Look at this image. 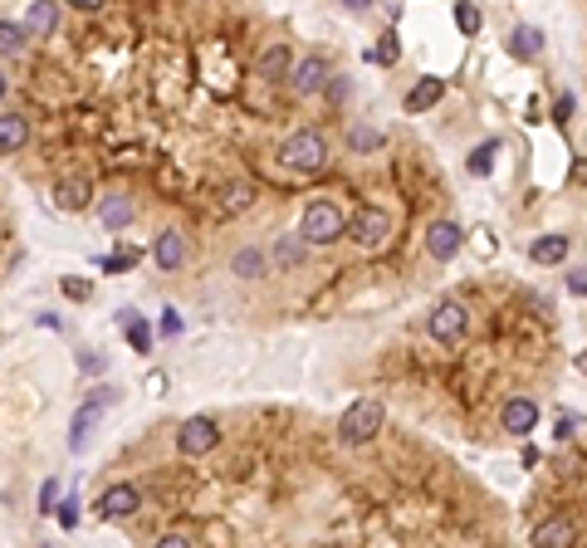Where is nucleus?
Segmentation results:
<instances>
[{"label":"nucleus","instance_id":"1","mask_svg":"<svg viewBox=\"0 0 587 548\" xmlns=\"http://www.w3.org/2000/svg\"><path fill=\"white\" fill-rule=\"evenodd\" d=\"M299 235L309 245H333L338 235H348V215L333 201H309L303 206V221H299Z\"/></svg>","mask_w":587,"mask_h":548},{"label":"nucleus","instance_id":"2","mask_svg":"<svg viewBox=\"0 0 587 548\" xmlns=\"http://www.w3.org/2000/svg\"><path fill=\"white\" fill-rule=\"evenodd\" d=\"M382 421H387L382 401L362 397V401H353V407L343 411V421H338V441H343V446H367V441H372L377 431H382Z\"/></svg>","mask_w":587,"mask_h":548},{"label":"nucleus","instance_id":"3","mask_svg":"<svg viewBox=\"0 0 587 548\" xmlns=\"http://www.w3.org/2000/svg\"><path fill=\"white\" fill-rule=\"evenodd\" d=\"M279 152H285V162H289L294 172H323V167H328V138H323V132H313V128L289 132Z\"/></svg>","mask_w":587,"mask_h":548},{"label":"nucleus","instance_id":"4","mask_svg":"<svg viewBox=\"0 0 587 548\" xmlns=\"http://www.w3.org/2000/svg\"><path fill=\"white\" fill-rule=\"evenodd\" d=\"M426 328H431V338H436L440 348L460 343V338H465V328H470L465 304H460V299H446V304H436V308H431V318H426Z\"/></svg>","mask_w":587,"mask_h":548},{"label":"nucleus","instance_id":"5","mask_svg":"<svg viewBox=\"0 0 587 548\" xmlns=\"http://www.w3.org/2000/svg\"><path fill=\"white\" fill-rule=\"evenodd\" d=\"M348 235L362 245V250H377V245H387V235H392V215H387L382 206H362V211L348 221Z\"/></svg>","mask_w":587,"mask_h":548},{"label":"nucleus","instance_id":"6","mask_svg":"<svg viewBox=\"0 0 587 548\" xmlns=\"http://www.w3.org/2000/svg\"><path fill=\"white\" fill-rule=\"evenodd\" d=\"M216 441H220L216 417H186L176 426V451L182 456H206V451H216Z\"/></svg>","mask_w":587,"mask_h":548},{"label":"nucleus","instance_id":"7","mask_svg":"<svg viewBox=\"0 0 587 548\" xmlns=\"http://www.w3.org/2000/svg\"><path fill=\"white\" fill-rule=\"evenodd\" d=\"M294 74V93H299V98H313V93H323L333 84V74H328V59L323 55H309V59H299V64L289 69Z\"/></svg>","mask_w":587,"mask_h":548},{"label":"nucleus","instance_id":"8","mask_svg":"<svg viewBox=\"0 0 587 548\" xmlns=\"http://www.w3.org/2000/svg\"><path fill=\"white\" fill-rule=\"evenodd\" d=\"M138 504H142V490H138V485H128V480H118V485L103 490L98 519H128V514H138Z\"/></svg>","mask_w":587,"mask_h":548},{"label":"nucleus","instance_id":"9","mask_svg":"<svg viewBox=\"0 0 587 548\" xmlns=\"http://www.w3.org/2000/svg\"><path fill=\"white\" fill-rule=\"evenodd\" d=\"M499 426H505L509 436H533V426H539V401L533 397H509L505 411H499Z\"/></svg>","mask_w":587,"mask_h":548},{"label":"nucleus","instance_id":"10","mask_svg":"<svg viewBox=\"0 0 587 548\" xmlns=\"http://www.w3.org/2000/svg\"><path fill=\"white\" fill-rule=\"evenodd\" d=\"M152 260H157V270H166V274H176L186 265V235L176 231V225H166L162 235H157V245H152Z\"/></svg>","mask_w":587,"mask_h":548},{"label":"nucleus","instance_id":"11","mask_svg":"<svg viewBox=\"0 0 587 548\" xmlns=\"http://www.w3.org/2000/svg\"><path fill=\"white\" fill-rule=\"evenodd\" d=\"M108 401H113V392H103V397H89L79 411H73V426H69V446H73V451L89 446V431H93V421L103 417V407H108Z\"/></svg>","mask_w":587,"mask_h":548},{"label":"nucleus","instance_id":"12","mask_svg":"<svg viewBox=\"0 0 587 548\" xmlns=\"http://www.w3.org/2000/svg\"><path fill=\"white\" fill-rule=\"evenodd\" d=\"M460 245H465V231H460L455 221H436L431 231H426V250H431V260H455Z\"/></svg>","mask_w":587,"mask_h":548},{"label":"nucleus","instance_id":"13","mask_svg":"<svg viewBox=\"0 0 587 548\" xmlns=\"http://www.w3.org/2000/svg\"><path fill=\"white\" fill-rule=\"evenodd\" d=\"M132 215H138V206H132V196H123V191H108L98 201V225L103 231H123V225H132Z\"/></svg>","mask_w":587,"mask_h":548},{"label":"nucleus","instance_id":"14","mask_svg":"<svg viewBox=\"0 0 587 548\" xmlns=\"http://www.w3.org/2000/svg\"><path fill=\"white\" fill-rule=\"evenodd\" d=\"M93 201V181L89 177H59L55 181V206L59 211H89Z\"/></svg>","mask_w":587,"mask_h":548},{"label":"nucleus","instance_id":"15","mask_svg":"<svg viewBox=\"0 0 587 548\" xmlns=\"http://www.w3.org/2000/svg\"><path fill=\"white\" fill-rule=\"evenodd\" d=\"M35 35H30L25 20H0V59H25Z\"/></svg>","mask_w":587,"mask_h":548},{"label":"nucleus","instance_id":"16","mask_svg":"<svg viewBox=\"0 0 587 548\" xmlns=\"http://www.w3.org/2000/svg\"><path fill=\"white\" fill-rule=\"evenodd\" d=\"M230 274L245 279V284H250V279H265L269 274V255L259 250V245H240V250L230 255Z\"/></svg>","mask_w":587,"mask_h":548},{"label":"nucleus","instance_id":"17","mask_svg":"<svg viewBox=\"0 0 587 548\" xmlns=\"http://www.w3.org/2000/svg\"><path fill=\"white\" fill-rule=\"evenodd\" d=\"M25 25H30V35H35V39L59 35V0H30Z\"/></svg>","mask_w":587,"mask_h":548},{"label":"nucleus","instance_id":"18","mask_svg":"<svg viewBox=\"0 0 587 548\" xmlns=\"http://www.w3.org/2000/svg\"><path fill=\"white\" fill-rule=\"evenodd\" d=\"M30 142V118L25 113H0V157H15Z\"/></svg>","mask_w":587,"mask_h":548},{"label":"nucleus","instance_id":"19","mask_svg":"<svg viewBox=\"0 0 587 548\" xmlns=\"http://www.w3.org/2000/svg\"><path fill=\"white\" fill-rule=\"evenodd\" d=\"M440 93H446V79H436V74L416 79L412 93H406V113H431L440 103Z\"/></svg>","mask_w":587,"mask_h":548},{"label":"nucleus","instance_id":"20","mask_svg":"<svg viewBox=\"0 0 587 548\" xmlns=\"http://www.w3.org/2000/svg\"><path fill=\"white\" fill-rule=\"evenodd\" d=\"M250 201H255V186H250V181H230L225 191L216 196V215H220V221H230V215H240Z\"/></svg>","mask_w":587,"mask_h":548},{"label":"nucleus","instance_id":"21","mask_svg":"<svg viewBox=\"0 0 587 548\" xmlns=\"http://www.w3.org/2000/svg\"><path fill=\"white\" fill-rule=\"evenodd\" d=\"M529 260L533 265H563L568 260V235H539L529 245Z\"/></svg>","mask_w":587,"mask_h":548},{"label":"nucleus","instance_id":"22","mask_svg":"<svg viewBox=\"0 0 587 548\" xmlns=\"http://www.w3.org/2000/svg\"><path fill=\"white\" fill-rule=\"evenodd\" d=\"M509 55H514V59H539V55H543V30L519 25V30L509 35Z\"/></svg>","mask_w":587,"mask_h":548},{"label":"nucleus","instance_id":"23","mask_svg":"<svg viewBox=\"0 0 587 548\" xmlns=\"http://www.w3.org/2000/svg\"><path fill=\"white\" fill-rule=\"evenodd\" d=\"M573 539H578V529H573L568 519H549V524L533 529V544L539 548H558V544H573Z\"/></svg>","mask_w":587,"mask_h":548},{"label":"nucleus","instance_id":"24","mask_svg":"<svg viewBox=\"0 0 587 548\" xmlns=\"http://www.w3.org/2000/svg\"><path fill=\"white\" fill-rule=\"evenodd\" d=\"M309 250H313V245L303 240L299 231H289V235H279V240H275V260H279V265H299Z\"/></svg>","mask_w":587,"mask_h":548},{"label":"nucleus","instance_id":"25","mask_svg":"<svg viewBox=\"0 0 587 548\" xmlns=\"http://www.w3.org/2000/svg\"><path fill=\"white\" fill-rule=\"evenodd\" d=\"M289 69H294V55H289L285 45H275V49H265V55H259V74H265V79H285Z\"/></svg>","mask_w":587,"mask_h":548},{"label":"nucleus","instance_id":"26","mask_svg":"<svg viewBox=\"0 0 587 548\" xmlns=\"http://www.w3.org/2000/svg\"><path fill=\"white\" fill-rule=\"evenodd\" d=\"M123 328H128V343L138 348V353H152V324H147V318L123 314Z\"/></svg>","mask_w":587,"mask_h":548},{"label":"nucleus","instance_id":"27","mask_svg":"<svg viewBox=\"0 0 587 548\" xmlns=\"http://www.w3.org/2000/svg\"><path fill=\"white\" fill-rule=\"evenodd\" d=\"M495 152H499V142H480L475 152H470V177H489V167H495Z\"/></svg>","mask_w":587,"mask_h":548},{"label":"nucleus","instance_id":"28","mask_svg":"<svg viewBox=\"0 0 587 548\" xmlns=\"http://www.w3.org/2000/svg\"><path fill=\"white\" fill-rule=\"evenodd\" d=\"M396 55H402V45H396V35H382V39H377V45L372 49H367V59H372V64H396Z\"/></svg>","mask_w":587,"mask_h":548},{"label":"nucleus","instance_id":"29","mask_svg":"<svg viewBox=\"0 0 587 548\" xmlns=\"http://www.w3.org/2000/svg\"><path fill=\"white\" fill-rule=\"evenodd\" d=\"M455 25H460V35H480V10L470 5V0L455 5Z\"/></svg>","mask_w":587,"mask_h":548},{"label":"nucleus","instance_id":"30","mask_svg":"<svg viewBox=\"0 0 587 548\" xmlns=\"http://www.w3.org/2000/svg\"><path fill=\"white\" fill-rule=\"evenodd\" d=\"M348 142H353L358 152H372V148H382V132H377V128H362V122H358V128L348 132Z\"/></svg>","mask_w":587,"mask_h":548},{"label":"nucleus","instance_id":"31","mask_svg":"<svg viewBox=\"0 0 587 548\" xmlns=\"http://www.w3.org/2000/svg\"><path fill=\"white\" fill-rule=\"evenodd\" d=\"M132 265H138V250H118V255H108V260H98V270L123 274V270H132Z\"/></svg>","mask_w":587,"mask_h":548},{"label":"nucleus","instance_id":"32","mask_svg":"<svg viewBox=\"0 0 587 548\" xmlns=\"http://www.w3.org/2000/svg\"><path fill=\"white\" fill-rule=\"evenodd\" d=\"M578 426H583V417H578V411H563V417H558V426H553V436H558V441H573V436H578Z\"/></svg>","mask_w":587,"mask_h":548},{"label":"nucleus","instance_id":"33","mask_svg":"<svg viewBox=\"0 0 587 548\" xmlns=\"http://www.w3.org/2000/svg\"><path fill=\"white\" fill-rule=\"evenodd\" d=\"M55 504H59V480L49 475V480L39 485V514H55Z\"/></svg>","mask_w":587,"mask_h":548},{"label":"nucleus","instance_id":"34","mask_svg":"<svg viewBox=\"0 0 587 548\" xmlns=\"http://www.w3.org/2000/svg\"><path fill=\"white\" fill-rule=\"evenodd\" d=\"M55 514H59V529H79V500H73V494L64 504H55Z\"/></svg>","mask_w":587,"mask_h":548},{"label":"nucleus","instance_id":"35","mask_svg":"<svg viewBox=\"0 0 587 548\" xmlns=\"http://www.w3.org/2000/svg\"><path fill=\"white\" fill-rule=\"evenodd\" d=\"M157 328H162V338H182V328H186V324H182V314H176V308H166Z\"/></svg>","mask_w":587,"mask_h":548},{"label":"nucleus","instance_id":"36","mask_svg":"<svg viewBox=\"0 0 587 548\" xmlns=\"http://www.w3.org/2000/svg\"><path fill=\"white\" fill-rule=\"evenodd\" d=\"M573 108H578V103H573V93H563V98H553V118L563 122V128H568V118H573Z\"/></svg>","mask_w":587,"mask_h":548},{"label":"nucleus","instance_id":"37","mask_svg":"<svg viewBox=\"0 0 587 548\" xmlns=\"http://www.w3.org/2000/svg\"><path fill=\"white\" fill-rule=\"evenodd\" d=\"M568 294H587V265H573L568 270Z\"/></svg>","mask_w":587,"mask_h":548},{"label":"nucleus","instance_id":"38","mask_svg":"<svg viewBox=\"0 0 587 548\" xmlns=\"http://www.w3.org/2000/svg\"><path fill=\"white\" fill-rule=\"evenodd\" d=\"M59 5H69V10H83V15H98V10H103V0H59Z\"/></svg>","mask_w":587,"mask_h":548},{"label":"nucleus","instance_id":"39","mask_svg":"<svg viewBox=\"0 0 587 548\" xmlns=\"http://www.w3.org/2000/svg\"><path fill=\"white\" fill-rule=\"evenodd\" d=\"M162 548H186L191 544V534H182V529H172V534H162V539H157Z\"/></svg>","mask_w":587,"mask_h":548},{"label":"nucleus","instance_id":"40","mask_svg":"<svg viewBox=\"0 0 587 548\" xmlns=\"http://www.w3.org/2000/svg\"><path fill=\"white\" fill-rule=\"evenodd\" d=\"M64 294L69 299H89V284H83V279H64Z\"/></svg>","mask_w":587,"mask_h":548},{"label":"nucleus","instance_id":"41","mask_svg":"<svg viewBox=\"0 0 587 548\" xmlns=\"http://www.w3.org/2000/svg\"><path fill=\"white\" fill-rule=\"evenodd\" d=\"M338 5H343V10H367L372 0H338Z\"/></svg>","mask_w":587,"mask_h":548},{"label":"nucleus","instance_id":"42","mask_svg":"<svg viewBox=\"0 0 587 548\" xmlns=\"http://www.w3.org/2000/svg\"><path fill=\"white\" fill-rule=\"evenodd\" d=\"M5 98H10V79L0 74V103H5Z\"/></svg>","mask_w":587,"mask_h":548},{"label":"nucleus","instance_id":"43","mask_svg":"<svg viewBox=\"0 0 587 548\" xmlns=\"http://www.w3.org/2000/svg\"><path fill=\"white\" fill-rule=\"evenodd\" d=\"M578 367H583V372H587V348H583V358H578Z\"/></svg>","mask_w":587,"mask_h":548}]
</instances>
